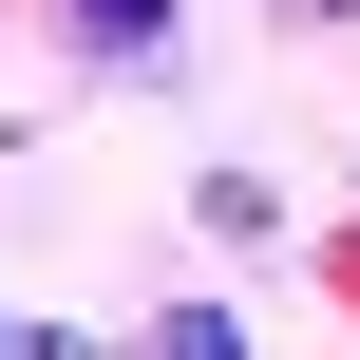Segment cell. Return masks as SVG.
I'll list each match as a JSON object with an SVG mask.
<instances>
[{
	"instance_id": "obj_1",
	"label": "cell",
	"mask_w": 360,
	"mask_h": 360,
	"mask_svg": "<svg viewBox=\"0 0 360 360\" xmlns=\"http://www.w3.org/2000/svg\"><path fill=\"white\" fill-rule=\"evenodd\" d=\"M57 19H76V57H114V76L171 57V0H57Z\"/></svg>"
},
{
	"instance_id": "obj_2",
	"label": "cell",
	"mask_w": 360,
	"mask_h": 360,
	"mask_svg": "<svg viewBox=\"0 0 360 360\" xmlns=\"http://www.w3.org/2000/svg\"><path fill=\"white\" fill-rule=\"evenodd\" d=\"M304 19H360V0H304Z\"/></svg>"
}]
</instances>
